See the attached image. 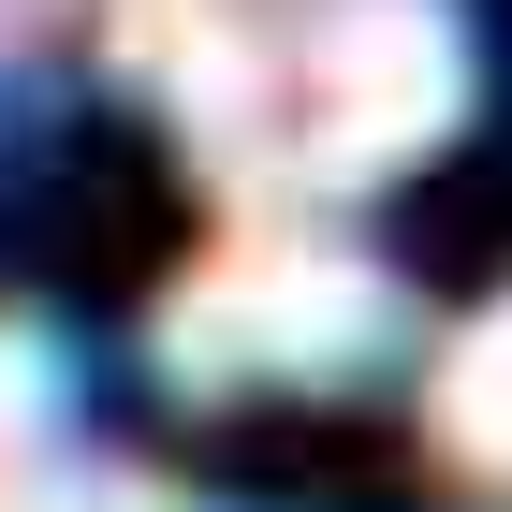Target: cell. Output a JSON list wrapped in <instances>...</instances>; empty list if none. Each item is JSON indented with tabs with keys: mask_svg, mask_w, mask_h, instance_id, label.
Masks as SVG:
<instances>
[{
	"mask_svg": "<svg viewBox=\"0 0 512 512\" xmlns=\"http://www.w3.org/2000/svg\"><path fill=\"white\" fill-rule=\"evenodd\" d=\"M454 439H469L483 469H512V322H483L469 366H454Z\"/></svg>",
	"mask_w": 512,
	"mask_h": 512,
	"instance_id": "1",
	"label": "cell"
}]
</instances>
